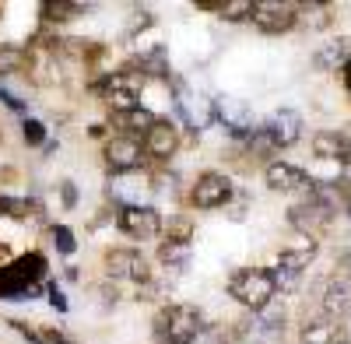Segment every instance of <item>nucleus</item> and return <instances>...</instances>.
<instances>
[{"mask_svg":"<svg viewBox=\"0 0 351 344\" xmlns=\"http://www.w3.org/2000/svg\"><path fill=\"white\" fill-rule=\"evenodd\" d=\"M263 130H267V137H271V145L278 148V151H285V148H291V145H299L302 140V116L295 109H278V112H271V120L263 123Z\"/></svg>","mask_w":351,"mask_h":344,"instance_id":"obj_13","label":"nucleus"},{"mask_svg":"<svg viewBox=\"0 0 351 344\" xmlns=\"http://www.w3.org/2000/svg\"><path fill=\"white\" fill-rule=\"evenodd\" d=\"M88 8H81V4H43L39 8V14H43V21H49V25H64V21H74V18H81Z\"/></svg>","mask_w":351,"mask_h":344,"instance_id":"obj_23","label":"nucleus"},{"mask_svg":"<svg viewBox=\"0 0 351 344\" xmlns=\"http://www.w3.org/2000/svg\"><path fill=\"white\" fill-rule=\"evenodd\" d=\"M116 228L137 243H148L162 236V214L152 204H123L116 211Z\"/></svg>","mask_w":351,"mask_h":344,"instance_id":"obj_5","label":"nucleus"},{"mask_svg":"<svg viewBox=\"0 0 351 344\" xmlns=\"http://www.w3.org/2000/svg\"><path fill=\"white\" fill-rule=\"evenodd\" d=\"M232 193H236V190H232V180L225 176V172L208 169V172H200V176H197V183L190 190V200H193L197 211H215V208L228 204Z\"/></svg>","mask_w":351,"mask_h":344,"instance_id":"obj_7","label":"nucleus"},{"mask_svg":"<svg viewBox=\"0 0 351 344\" xmlns=\"http://www.w3.org/2000/svg\"><path fill=\"white\" fill-rule=\"evenodd\" d=\"M337 264H341V278H344V281H351V246L341 253V260H337Z\"/></svg>","mask_w":351,"mask_h":344,"instance_id":"obj_30","label":"nucleus"},{"mask_svg":"<svg viewBox=\"0 0 351 344\" xmlns=\"http://www.w3.org/2000/svg\"><path fill=\"white\" fill-rule=\"evenodd\" d=\"M116 120V127H120V130H127V137H134V134H148L155 123H158V116H155V112H148V109H134V112H120V116H112Z\"/></svg>","mask_w":351,"mask_h":344,"instance_id":"obj_21","label":"nucleus"},{"mask_svg":"<svg viewBox=\"0 0 351 344\" xmlns=\"http://www.w3.org/2000/svg\"><path fill=\"white\" fill-rule=\"evenodd\" d=\"M155 341L158 344H197L204 337V312L186 302H172L155 312Z\"/></svg>","mask_w":351,"mask_h":344,"instance_id":"obj_2","label":"nucleus"},{"mask_svg":"<svg viewBox=\"0 0 351 344\" xmlns=\"http://www.w3.org/2000/svg\"><path fill=\"white\" fill-rule=\"evenodd\" d=\"M334 214H337V204L330 200L327 186L313 183L295 204L288 208V225L295 228V232H302L306 239H316L319 232H327L334 225Z\"/></svg>","mask_w":351,"mask_h":344,"instance_id":"obj_1","label":"nucleus"},{"mask_svg":"<svg viewBox=\"0 0 351 344\" xmlns=\"http://www.w3.org/2000/svg\"><path fill=\"white\" fill-rule=\"evenodd\" d=\"M99 95H102V102L109 106V112L112 116H120V112H134V109H141V92H137V84L130 81V77H123V74H109L99 88H95Z\"/></svg>","mask_w":351,"mask_h":344,"instance_id":"obj_10","label":"nucleus"},{"mask_svg":"<svg viewBox=\"0 0 351 344\" xmlns=\"http://www.w3.org/2000/svg\"><path fill=\"white\" fill-rule=\"evenodd\" d=\"M211 109H215V120L225 127L228 137L250 140V134L256 130V127H253V116H250V109H246L239 99H215Z\"/></svg>","mask_w":351,"mask_h":344,"instance_id":"obj_12","label":"nucleus"},{"mask_svg":"<svg viewBox=\"0 0 351 344\" xmlns=\"http://www.w3.org/2000/svg\"><path fill=\"white\" fill-rule=\"evenodd\" d=\"M309 148L319 162H341V165L351 162V140L344 130H316Z\"/></svg>","mask_w":351,"mask_h":344,"instance_id":"obj_16","label":"nucleus"},{"mask_svg":"<svg viewBox=\"0 0 351 344\" xmlns=\"http://www.w3.org/2000/svg\"><path fill=\"white\" fill-rule=\"evenodd\" d=\"M316 306H319V317L337 320L344 323L351 317V288L341 274H330L316 284Z\"/></svg>","mask_w":351,"mask_h":344,"instance_id":"obj_8","label":"nucleus"},{"mask_svg":"<svg viewBox=\"0 0 351 344\" xmlns=\"http://www.w3.org/2000/svg\"><path fill=\"white\" fill-rule=\"evenodd\" d=\"M141 145H144V155L155 158V162H169L176 155V148H180V127H176L172 120H162L141 137Z\"/></svg>","mask_w":351,"mask_h":344,"instance_id":"obj_14","label":"nucleus"},{"mask_svg":"<svg viewBox=\"0 0 351 344\" xmlns=\"http://www.w3.org/2000/svg\"><path fill=\"white\" fill-rule=\"evenodd\" d=\"M21 137H25L28 148H39L43 140H46V127H43L39 120H25V123H21Z\"/></svg>","mask_w":351,"mask_h":344,"instance_id":"obj_26","label":"nucleus"},{"mask_svg":"<svg viewBox=\"0 0 351 344\" xmlns=\"http://www.w3.org/2000/svg\"><path fill=\"white\" fill-rule=\"evenodd\" d=\"M11 327H14L21 337H28L32 344H77L74 337H67L64 330H56V327H28V323H21V320H11Z\"/></svg>","mask_w":351,"mask_h":344,"instance_id":"obj_20","label":"nucleus"},{"mask_svg":"<svg viewBox=\"0 0 351 344\" xmlns=\"http://www.w3.org/2000/svg\"><path fill=\"white\" fill-rule=\"evenodd\" d=\"M49 236H53V246H56V253L71 256V253L77 249V243H74V232H71L67 225H53V228H49Z\"/></svg>","mask_w":351,"mask_h":344,"instance_id":"obj_25","label":"nucleus"},{"mask_svg":"<svg viewBox=\"0 0 351 344\" xmlns=\"http://www.w3.org/2000/svg\"><path fill=\"white\" fill-rule=\"evenodd\" d=\"M253 14H256V0H225V4L218 8V18L221 21H232V25L253 21Z\"/></svg>","mask_w":351,"mask_h":344,"instance_id":"obj_22","label":"nucleus"},{"mask_svg":"<svg viewBox=\"0 0 351 344\" xmlns=\"http://www.w3.org/2000/svg\"><path fill=\"white\" fill-rule=\"evenodd\" d=\"M299 341L302 344H351V334L344 323L337 320H327V317H309L302 327H299Z\"/></svg>","mask_w":351,"mask_h":344,"instance_id":"obj_15","label":"nucleus"},{"mask_svg":"<svg viewBox=\"0 0 351 344\" xmlns=\"http://www.w3.org/2000/svg\"><path fill=\"white\" fill-rule=\"evenodd\" d=\"M60 197H64V208H74V204H77V190H74V183H71V180H64V183H60Z\"/></svg>","mask_w":351,"mask_h":344,"instance_id":"obj_28","label":"nucleus"},{"mask_svg":"<svg viewBox=\"0 0 351 344\" xmlns=\"http://www.w3.org/2000/svg\"><path fill=\"white\" fill-rule=\"evenodd\" d=\"M8 256H11V249H8L4 243H0V260H8Z\"/></svg>","mask_w":351,"mask_h":344,"instance_id":"obj_32","label":"nucleus"},{"mask_svg":"<svg viewBox=\"0 0 351 344\" xmlns=\"http://www.w3.org/2000/svg\"><path fill=\"white\" fill-rule=\"evenodd\" d=\"M344 88H348V95H351V60H348V67H344Z\"/></svg>","mask_w":351,"mask_h":344,"instance_id":"obj_31","label":"nucleus"},{"mask_svg":"<svg viewBox=\"0 0 351 344\" xmlns=\"http://www.w3.org/2000/svg\"><path fill=\"white\" fill-rule=\"evenodd\" d=\"M102 267H106V278H112V281H134L137 288H141V284H148V281H155L152 260L141 249H130V246L106 249Z\"/></svg>","mask_w":351,"mask_h":344,"instance_id":"obj_4","label":"nucleus"},{"mask_svg":"<svg viewBox=\"0 0 351 344\" xmlns=\"http://www.w3.org/2000/svg\"><path fill=\"white\" fill-rule=\"evenodd\" d=\"M32 211H36V200H28V197H11V193H0V214H8V218H14V221H25Z\"/></svg>","mask_w":351,"mask_h":344,"instance_id":"obj_24","label":"nucleus"},{"mask_svg":"<svg viewBox=\"0 0 351 344\" xmlns=\"http://www.w3.org/2000/svg\"><path fill=\"white\" fill-rule=\"evenodd\" d=\"M225 288L243 309L260 312V309H267L278 299V278L267 267H239V271L228 274Z\"/></svg>","mask_w":351,"mask_h":344,"instance_id":"obj_3","label":"nucleus"},{"mask_svg":"<svg viewBox=\"0 0 351 344\" xmlns=\"http://www.w3.org/2000/svg\"><path fill=\"white\" fill-rule=\"evenodd\" d=\"M102 158H106V169L112 172V176H127V172H137L148 155H144V145H141L137 137L120 134V137H109L106 140Z\"/></svg>","mask_w":351,"mask_h":344,"instance_id":"obj_6","label":"nucleus"},{"mask_svg":"<svg viewBox=\"0 0 351 344\" xmlns=\"http://www.w3.org/2000/svg\"><path fill=\"white\" fill-rule=\"evenodd\" d=\"M263 183H267V190H274V193H295V190L306 193V190L313 186V180H309L306 169L291 165V162H281V158H274V162L263 165Z\"/></svg>","mask_w":351,"mask_h":344,"instance_id":"obj_11","label":"nucleus"},{"mask_svg":"<svg viewBox=\"0 0 351 344\" xmlns=\"http://www.w3.org/2000/svg\"><path fill=\"white\" fill-rule=\"evenodd\" d=\"M46 292H49V302H53L56 309H60V312H67V299H64V292H60V288H56V284H49V288H46Z\"/></svg>","mask_w":351,"mask_h":344,"instance_id":"obj_29","label":"nucleus"},{"mask_svg":"<svg viewBox=\"0 0 351 344\" xmlns=\"http://www.w3.org/2000/svg\"><path fill=\"white\" fill-rule=\"evenodd\" d=\"M158 264L165 271H186V264H190V243L162 239L158 243Z\"/></svg>","mask_w":351,"mask_h":344,"instance_id":"obj_19","label":"nucleus"},{"mask_svg":"<svg viewBox=\"0 0 351 344\" xmlns=\"http://www.w3.org/2000/svg\"><path fill=\"white\" fill-rule=\"evenodd\" d=\"M0 102H4L8 109H14V112H25V102H21L18 95H11V92L4 88V84H0Z\"/></svg>","mask_w":351,"mask_h":344,"instance_id":"obj_27","label":"nucleus"},{"mask_svg":"<svg viewBox=\"0 0 351 344\" xmlns=\"http://www.w3.org/2000/svg\"><path fill=\"white\" fill-rule=\"evenodd\" d=\"M348 60H351V39H334V42L319 46V49L313 53V67H316V71H327V74L344 71Z\"/></svg>","mask_w":351,"mask_h":344,"instance_id":"obj_18","label":"nucleus"},{"mask_svg":"<svg viewBox=\"0 0 351 344\" xmlns=\"http://www.w3.org/2000/svg\"><path fill=\"white\" fill-rule=\"evenodd\" d=\"M302 21V11L295 4H281V0H256V14H253V25L267 36H281V32H291Z\"/></svg>","mask_w":351,"mask_h":344,"instance_id":"obj_9","label":"nucleus"},{"mask_svg":"<svg viewBox=\"0 0 351 344\" xmlns=\"http://www.w3.org/2000/svg\"><path fill=\"white\" fill-rule=\"evenodd\" d=\"M319 246L313 239H306L302 246H291V249H281L278 253V274H291V278H302L309 271V264L316 260Z\"/></svg>","mask_w":351,"mask_h":344,"instance_id":"obj_17","label":"nucleus"}]
</instances>
